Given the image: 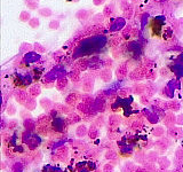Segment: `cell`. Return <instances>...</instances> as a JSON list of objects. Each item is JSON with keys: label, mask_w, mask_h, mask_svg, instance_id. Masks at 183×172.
Listing matches in <instances>:
<instances>
[{"label": "cell", "mask_w": 183, "mask_h": 172, "mask_svg": "<svg viewBox=\"0 0 183 172\" xmlns=\"http://www.w3.org/2000/svg\"><path fill=\"white\" fill-rule=\"evenodd\" d=\"M26 16L30 17V14L26 13V11H23L22 15H21V20H22V21H26Z\"/></svg>", "instance_id": "6da1fadb"}, {"label": "cell", "mask_w": 183, "mask_h": 172, "mask_svg": "<svg viewBox=\"0 0 183 172\" xmlns=\"http://www.w3.org/2000/svg\"><path fill=\"white\" fill-rule=\"evenodd\" d=\"M51 28H57V27H58V22H51Z\"/></svg>", "instance_id": "7a4b0ae2"}]
</instances>
